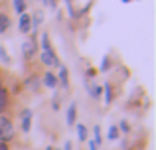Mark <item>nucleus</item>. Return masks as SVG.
I'll return each instance as SVG.
<instances>
[{
  "label": "nucleus",
  "mask_w": 156,
  "mask_h": 150,
  "mask_svg": "<svg viewBox=\"0 0 156 150\" xmlns=\"http://www.w3.org/2000/svg\"><path fill=\"white\" fill-rule=\"evenodd\" d=\"M42 63L46 67H59L61 65V61H59V58H57V54L53 51V47H48V50H42Z\"/></svg>",
  "instance_id": "obj_1"
},
{
  "label": "nucleus",
  "mask_w": 156,
  "mask_h": 150,
  "mask_svg": "<svg viewBox=\"0 0 156 150\" xmlns=\"http://www.w3.org/2000/svg\"><path fill=\"white\" fill-rule=\"evenodd\" d=\"M57 85H59L63 91H69V69L61 63L59 67H57Z\"/></svg>",
  "instance_id": "obj_2"
},
{
  "label": "nucleus",
  "mask_w": 156,
  "mask_h": 150,
  "mask_svg": "<svg viewBox=\"0 0 156 150\" xmlns=\"http://www.w3.org/2000/svg\"><path fill=\"white\" fill-rule=\"evenodd\" d=\"M36 51H38V46H36V40H34V38L22 44V58L26 59V61H30V59L34 58Z\"/></svg>",
  "instance_id": "obj_3"
},
{
  "label": "nucleus",
  "mask_w": 156,
  "mask_h": 150,
  "mask_svg": "<svg viewBox=\"0 0 156 150\" xmlns=\"http://www.w3.org/2000/svg\"><path fill=\"white\" fill-rule=\"evenodd\" d=\"M18 28H20V32H22V34H30V32H32V14H28V12L20 14Z\"/></svg>",
  "instance_id": "obj_4"
},
{
  "label": "nucleus",
  "mask_w": 156,
  "mask_h": 150,
  "mask_svg": "<svg viewBox=\"0 0 156 150\" xmlns=\"http://www.w3.org/2000/svg\"><path fill=\"white\" fill-rule=\"evenodd\" d=\"M42 85L48 89H55L57 87V77L53 71H46V73L42 75Z\"/></svg>",
  "instance_id": "obj_5"
},
{
  "label": "nucleus",
  "mask_w": 156,
  "mask_h": 150,
  "mask_svg": "<svg viewBox=\"0 0 156 150\" xmlns=\"http://www.w3.org/2000/svg\"><path fill=\"white\" fill-rule=\"evenodd\" d=\"M65 120H67L69 127L75 124V120H77V103H75V101H73V103L67 107V111H65Z\"/></svg>",
  "instance_id": "obj_6"
},
{
  "label": "nucleus",
  "mask_w": 156,
  "mask_h": 150,
  "mask_svg": "<svg viewBox=\"0 0 156 150\" xmlns=\"http://www.w3.org/2000/svg\"><path fill=\"white\" fill-rule=\"evenodd\" d=\"M32 115H34V113H32V109H24L22 111V131L24 132H30V128H32Z\"/></svg>",
  "instance_id": "obj_7"
},
{
  "label": "nucleus",
  "mask_w": 156,
  "mask_h": 150,
  "mask_svg": "<svg viewBox=\"0 0 156 150\" xmlns=\"http://www.w3.org/2000/svg\"><path fill=\"white\" fill-rule=\"evenodd\" d=\"M10 26H12L10 18H8L4 12H0V34H6V32L10 30Z\"/></svg>",
  "instance_id": "obj_8"
},
{
  "label": "nucleus",
  "mask_w": 156,
  "mask_h": 150,
  "mask_svg": "<svg viewBox=\"0 0 156 150\" xmlns=\"http://www.w3.org/2000/svg\"><path fill=\"white\" fill-rule=\"evenodd\" d=\"M24 85H26V87H30L32 91H38V89H40V77L38 75H30L26 81H24Z\"/></svg>",
  "instance_id": "obj_9"
},
{
  "label": "nucleus",
  "mask_w": 156,
  "mask_h": 150,
  "mask_svg": "<svg viewBox=\"0 0 156 150\" xmlns=\"http://www.w3.org/2000/svg\"><path fill=\"white\" fill-rule=\"evenodd\" d=\"M103 101H105V105H111V103H113V87H111L109 83L103 87Z\"/></svg>",
  "instance_id": "obj_10"
},
{
  "label": "nucleus",
  "mask_w": 156,
  "mask_h": 150,
  "mask_svg": "<svg viewBox=\"0 0 156 150\" xmlns=\"http://www.w3.org/2000/svg\"><path fill=\"white\" fill-rule=\"evenodd\" d=\"M12 6H14V12L16 14H24L26 12V0H12Z\"/></svg>",
  "instance_id": "obj_11"
},
{
  "label": "nucleus",
  "mask_w": 156,
  "mask_h": 150,
  "mask_svg": "<svg viewBox=\"0 0 156 150\" xmlns=\"http://www.w3.org/2000/svg\"><path fill=\"white\" fill-rule=\"evenodd\" d=\"M77 138H79V142H85L87 140V127L81 123H77Z\"/></svg>",
  "instance_id": "obj_12"
},
{
  "label": "nucleus",
  "mask_w": 156,
  "mask_h": 150,
  "mask_svg": "<svg viewBox=\"0 0 156 150\" xmlns=\"http://www.w3.org/2000/svg\"><path fill=\"white\" fill-rule=\"evenodd\" d=\"M0 61H2L4 65H10L12 63V59H10V55H8V51H6L4 46H0Z\"/></svg>",
  "instance_id": "obj_13"
},
{
  "label": "nucleus",
  "mask_w": 156,
  "mask_h": 150,
  "mask_svg": "<svg viewBox=\"0 0 156 150\" xmlns=\"http://www.w3.org/2000/svg\"><path fill=\"white\" fill-rule=\"evenodd\" d=\"M107 138H109V140H117V138H119V128L115 127V124H111V127H109V132H107Z\"/></svg>",
  "instance_id": "obj_14"
},
{
  "label": "nucleus",
  "mask_w": 156,
  "mask_h": 150,
  "mask_svg": "<svg viewBox=\"0 0 156 150\" xmlns=\"http://www.w3.org/2000/svg\"><path fill=\"white\" fill-rule=\"evenodd\" d=\"M42 18H44L42 12H36V14L32 16V30H36V28H38L40 24H42Z\"/></svg>",
  "instance_id": "obj_15"
},
{
  "label": "nucleus",
  "mask_w": 156,
  "mask_h": 150,
  "mask_svg": "<svg viewBox=\"0 0 156 150\" xmlns=\"http://www.w3.org/2000/svg\"><path fill=\"white\" fill-rule=\"evenodd\" d=\"M91 97H93V99H101V97H103V87H101V85H93Z\"/></svg>",
  "instance_id": "obj_16"
},
{
  "label": "nucleus",
  "mask_w": 156,
  "mask_h": 150,
  "mask_svg": "<svg viewBox=\"0 0 156 150\" xmlns=\"http://www.w3.org/2000/svg\"><path fill=\"white\" fill-rule=\"evenodd\" d=\"M93 140H95L97 142V146H101V144H103V138H101V127H93Z\"/></svg>",
  "instance_id": "obj_17"
},
{
  "label": "nucleus",
  "mask_w": 156,
  "mask_h": 150,
  "mask_svg": "<svg viewBox=\"0 0 156 150\" xmlns=\"http://www.w3.org/2000/svg\"><path fill=\"white\" fill-rule=\"evenodd\" d=\"M109 67H111V58H109V55H105V58H103V63H101L99 69L105 73V71H109Z\"/></svg>",
  "instance_id": "obj_18"
},
{
  "label": "nucleus",
  "mask_w": 156,
  "mask_h": 150,
  "mask_svg": "<svg viewBox=\"0 0 156 150\" xmlns=\"http://www.w3.org/2000/svg\"><path fill=\"white\" fill-rule=\"evenodd\" d=\"M117 128H119V132H129L130 131V127H129V123H126V120H121Z\"/></svg>",
  "instance_id": "obj_19"
},
{
  "label": "nucleus",
  "mask_w": 156,
  "mask_h": 150,
  "mask_svg": "<svg viewBox=\"0 0 156 150\" xmlns=\"http://www.w3.org/2000/svg\"><path fill=\"white\" fill-rule=\"evenodd\" d=\"M85 75H87V77H85L87 81L95 79V75H97V69H93V67H87V73H85Z\"/></svg>",
  "instance_id": "obj_20"
},
{
  "label": "nucleus",
  "mask_w": 156,
  "mask_h": 150,
  "mask_svg": "<svg viewBox=\"0 0 156 150\" xmlns=\"http://www.w3.org/2000/svg\"><path fill=\"white\" fill-rule=\"evenodd\" d=\"M89 150H99V146H97L95 140H89Z\"/></svg>",
  "instance_id": "obj_21"
},
{
  "label": "nucleus",
  "mask_w": 156,
  "mask_h": 150,
  "mask_svg": "<svg viewBox=\"0 0 156 150\" xmlns=\"http://www.w3.org/2000/svg\"><path fill=\"white\" fill-rule=\"evenodd\" d=\"M63 150H73V146H71V142H69V140L63 144Z\"/></svg>",
  "instance_id": "obj_22"
},
{
  "label": "nucleus",
  "mask_w": 156,
  "mask_h": 150,
  "mask_svg": "<svg viewBox=\"0 0 156 150\" xmlns=\"http://www.w3.org/2000/svg\"><path fill=\"white\" fill-rule=\"evenodd\" d=\"M0 150H10L8 148V142H0Z\"/></svg>",
  "instance_id": "obj_23"
},
{
  "label": "nucleus",
  "mask_w": 156,
  "mask_h": 150,
  "mask_svg": "<svg viewBox=\"0 0 156 150\" xmlns=\"http://www.w3.org/2000/svg\"><path fill=\"white\" fill-rule=\"evenodd\" d=\"M121 2H125V4H126V2H130V0H121Z\"/></svg>",
  "instance_id": "obj_24"
},
{
  "label": "nucleus",
  "mask_w": 156,
  "mask_h": 150,
  "mask_svg": "<svg viewBox=\"0 0 156 150\" xmlns=\"http://www.w3.org/2000/svg\"><path fill=\"white\" fill-rule=\"evenodd\" d=\"M0 81H2V79H0Z\"/></svg>",
  "instance_id": "obj_25"
}]
</instances>
